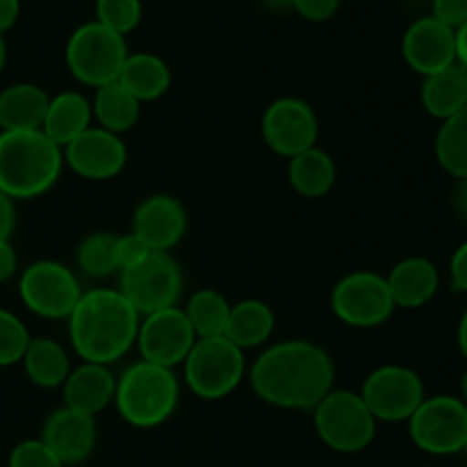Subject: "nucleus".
Instances as JSON below:
<instances>
[{"label": "nucleus", "instance_id": "nucleus-1", "mask_svg": "<svg viewBox=\"0 0 467 467\" xmlns=\"http://www.w3.org/2000/svg\"><path fill=\"white\" fill-rule=\"evenodd\" d=\"M251 388L265 404L285 410H313L336 381V365L327 349L308 340L267 347L251 365Z\"/></svg>", "mask_w": 467, "mask_h": 467}, {"label": "nucleus", "instance_id": "nucleus-2", "mask_svg": "<svg viewBox=\"0 0 467 467\" xmlns=\"http://www.w3.org/2000/svg\"><path fill=\"white\" fill-rule=\"evenodd\" d=\"M68 322V340L82 363L112 365L121 360L137 342L141 317L112 287L82 292Z\"/></svg>", "mask_w": 467, "mask_h": 467}, {"label": "nucleus", "instance_id": "nucleus-3", "mask_svg": "<svg viewBox=\"0 0 467 467\" xmlns=\"http://www.w3.org/2000/svg\"><path fill=\"white\" fill-rule=\"evenodd\" d=\"M64 167L62 146L44 130H0V192L12 201L39 199Z\"/></svg>", "mask_w": 467, "mask_h": 467}, {"label": "nucleus", "instance_id": "nucleus-4", "mask_svg": "<svg viewBox=\"0 0 467 467\" xmlns=\"http://www.w3.org/2000/svg\"><path fill=\"white\" fill-rule=\"evenodd\" d=\"M181 404V383L173 369L137 360L117 379L114 406L123 422L137 429H155L167 422Z\"/></svg>", "mask_w": 467, "mask_h": 467}, {"label": "nucleus", "instance_id": "nucleus-5", "mask_svg": "<svg viewBox=\"0 0 467 467\" xmlns=\"http://www.w3.org/2000/svg\"><path fill=\"white\" fill-rule=\"evenodd\" d=\"M244 374V351L223 336L196 340L182 363L187 388L205 401L223 400L235 392Z\"/></svg>", "mask_w": 467, "mask_h": 467}, {"label": "nucleus", "instance_id": "nucleus-6", "mask_svg": "<svg viewBox=\"0 0 467 467\" xmlns=\"http://www.w3.org/2000/svg\"><path fill=\"white\" fill-rule=\"evenodd\" d=\"M313 424L328 450L358 454L372 445L379 422L365 406L360 392L331 390L313 409Z\"/></svg>", "mask_w": 467, "mask_h": 467}, {"label": "nucleus", "instance_id": "nucleus-7", "mask_svg": "<svg viewBox=\"0 0 467 467\" xmlns=\"http://www.w3.org/2000/svg\"><path fill=\"white\" fill-rule=\"evenodd\" d=\"M182 287L181 263L167 251H149L135 267L119 274V292L140 317L178 306Z\"/></svg>", "mask_w": 467, "mask_h": 467}, {"label": "nucleus", "instance_id": "nucleus-8", "mask_svg": "<svg viewBox=\"0 0 467 467\" xmlns=\"http://www.w3.org/2000/svg\"><path fill=\"white\" fill-rule=\"evenodd\" d=\"M128 55L123 36L94 21L71 35L67 44V67L78 82L99 89L119 80Z\"/></svg>", "mask_w": 467, "mask_h": 467}, {"label": "nucleus", "instance_id": "nucleus-9", "mask_svg": "<svg viewBox=\"0 0 467 467\" xmlns=\"http://www.w3.org/2000/svg\"><path fill=\"white\" fill-rule=\"evenodd\" d=\"M410 441L433 456L463 454L467 445V406L461 397H427L409 420Z\"/></svg>", "mask_w": 467, "mask_h": 467}, {"label": "nucleus", "instance_id": "nucleus-10", "mask_svg": "<svg viewBox=\"0 0 467 467\" xmlns=\"http://www.w3.org/2000/svg\"><path fill=\"white\" fill-rule=\"evenodd\" d=\"M18 296L36 317L68 319L82 296L76 274L57 260H36L18 278Z\"/></svg>", "mask_w": 467, "mask_h": 467}, {"label": "nucleus", "instance_id": "nucleus-11", "mask_svg": "<svg viewBox=\"0 0 467 467\" xmlns=\"http://www.w3.org/2000/svg\"><path fill=\"white\" fill-rule=\"evenodd\" d=\"M365 406L377 422H409L410 415L427 400L424 381L406 365H381L363 381L360 390Z\"/></svg>", "mask_w": 467, "mask_h": 467}, {"label": "nucleus", "instance_id": "nucleus-12", "mask_svg": "<svg viewBox=\"0 0 467 467\" xmlns=\"http://www.w3.org/2000/svg\"><path fill=\"white\" fill-rule=\"evenodd\" d=\"M331 310L351 328H377L395 313V301L386 276L377 272H351L336 283L331 292Z\"/></svg>", "mask_w": 467, "mask_h": 467}, {"label": "nucleus", "instance_id": "nucleus-13", "mask_svg": "<svg viewBox=\"0 0 467 467\" xmlns=\"http://www.w3.org/2000/svg\"><path fill=\"white\" fill-rule=\"evenodd\" d=\"M260 132L269 150L292 160L295 155L317 146L319 121L308 100L287 96V99L274 100L265 109Z\"/></svg>", "mask_w": 467, "mask_h": 467}, {"label": "nucleus", "instance_id": "nucleus-14", "mask_svg": "<svg viewBox=\"0 0 467 467\" xmlns=\"http://www.w3.org/2000/svg\"><path fill=\"white\" fill-rule=\"evenodd\" d=\"M194 342L196 333L185 317V310L173 306L141 317L135 345L141 360L173 369L185 363Z\"/></svg>", "mask_w": 467, "mask_h": 467}, {"label": "nucleus", "instance_id": "nucleus-15", "mask_svg": "<svg viewBox=\"0 0 467 467\" xmlns=\"http://www.w3.org/2000/svg\"><path fill=\"white\" fill-rule=\"evenodd\" d=\"M64 164L85 181H112L126 169L128 149L121 135L91 126L64 146Z\"/></svg>", "mask_w": 467, "mask_h": 467}, {"label": "nucleus", "instance_id": "nucleus-16", "mask_svg": "<svg viewBox=\"0 0 467 467\" xmlns=\"http://www.w3.org/2000/svg\"><path fill=\"white\" fill-rule=\"evenodd\" d=\"M187 233L185 205L171 194H153L137 205L132 214V235L150 251H171Z\"/></svg>", "mask_w": 467, "mask_h": 467}, {"label": "nucleus", "instance_id": "nucleus-17", "mask_svg": "<svg viewBox=\"0 0 467 467\" xmlns=\"http://www.w3.org/2000/svg\"><path fill=\"white\" fill-rule=\"evenodd\" d=\"M401 50H404L406 64L415 73H420L422 78L433 76V73L456 64L454 30L442 26L433 16L418 18L406 30Z\"/></svg>", "mask_w": 467, "mask_h": 467}, {"label": "nucleus", "instance_id": "nucleus-18", "mask_svg": "<svg viewBox=\"0 0 467 467\" xmlns=\"http://www.w3.org/2000/svg\"><path fill=\"white\" fill-rule=\"evenodd\" d=\"M41 441L62 461L64 467L82 463L94 454L96 441H99L96 418L62 406L50 413L44 422Z\"/></svg>", "mask_w": 467, "mask_h": 467}, {"label": "nucleus", "instance_id": "nucleus-19", "mask_svg": "<svg viewBox=\"0 0 467 467\" xmlns=\"http://www.w3.org/2000/svg\"><path fill=\"white\" fill-rule=\"evenodd\" d=\"M114 390H117V377L108 365L82 363L71 368L64 381V406L96 418L100 410L114 404Z\"/></svg>", "mask_w": 467, "mask_h": 467}, {"label": "nucleus", "instance_id": "nucleus-20", "mask_svg": "<svg viewBox=\"0 0 467 467\" xmlns=\"http://www.w3.org/2000/svg\"><path fill=\"white\" fill-rule=\"evenodd\" d=\"M395 308L415 310L427 306L441 287V272L424 255H410L400 260L386 276Z\"/></svg>", "mask_w": 467, "mask_h": 467}, {"label": "nucleus", "instance_id": "nucleus-21", "mask_svg": "<svg viewBox=\"0 0 467 467\" xmlns=\"http://www.w3.org/2000/svg\"><path fill=\"white\" fill-rule=\"evenodd\" d=\"M91 121H94L91 100L80 91H62L50 99L41 130L64 149L73 140H78L87 128H91Z\"/></svg>", "mask_w": 467, "mask_h": 467}, {"label": "nucleus", "instance_id": "nucleus-22", "mask_svg": "<svg viewBox=\"0 0 467 467\" xmlns=\"http://www.w3.org/2000/svg\"><path fill=\"white\" fill-rule=\"evenodd\" d=\"M50 96L32 82H16L0 91V130H41Z\"/></svg>", "mask_w": 467, "mask_h": 467}, {"label": "nucleus", "instance_id": "nucleus-23", "mask_svg": "<svg viewBox=\"0 0 467 467\" xmlns=\"http://www.w3.org/2000/svg\"><path fill=\"white\" fill-rule=\"evenodd\" d=\"M422 108L438 121H447L467 108V68L459 62L427 76L422 82Z\"/></svg>", "mask_w": 467, "mask_h": 467}, {"label": "nucleus", "instance_id": "nucleus-24", "mask_svg": "<svg viewBox=\"0 0 467 467\" xmlns=\"http://www.w3.org/2000/svg\"><path fill=\"white\" fill-rule=\"evenodd\" d=\"M119 85L130 91L140 103L162 99L171 87V71L167 62L153 53H132L123 62Z\"/></svg>", "mask_w": 467, "mask_h": 467}, {"label": "nucleus", "instance_id": "nucleus-25", "mask_svg": "<svg viewBox=\"0 0 467 467\" xmlns=\"http://www.w3.org/2000/svg\"><path fill=\"white\" fill-rule=\"evenodd\" d=\"M274 327H276V317H274V310L269 308V304L260 299H244L231 306L223 337L240 347L242 351L255 349L269 340Z\"/></svg>", "mask_w": 467, "mask_h": 467}, {"label": "nucleus", "instance_id": "nucleus-26", "mask_svg": "<svg viewBox=\"0 0 467 467\" xmlns=\"http://www.w3.org/2000/svg\"><path fill=\"white\" fill-rule=\"evenodd\" d=\"M21 365L26 369V377L44 390L62 388L71 372V358L67 349L50 337H30Z\"/></svg>", "mask_w": 467, "mask_h": 467}, {"label": "nucleus", "instance_id": "nucleus-27", "mask_svg": "<svg viewBox=\"0 0 467 467\" xmlns=\"http://www.w3.org/2000/svg\"><path fill=\"white\" fill-rule=\"evenodd\" d=\"M287 178L296 194L306 199H322L336 185L337 169L331 155L315 146L287 162Z\"/></svg>", "mask_w": 467, "mask_h": 467}, {"label": "nucleus", "instance_id": "nucleus-28", "mask_svg": "<svg viewBox=\"0 0 467 467\" xmlns=\"http://www.w3.org/2000/svg\"><path fill=\"white\" fill-rule=\"evenodd\" d=\"M91 112L100 128L114 132V135H123L140 121L141 103L119 82H109V85L96 89L94 99H91Z\"/></svg>", "mask_w": 467, "mask_h": 467}, {"label": "nucleus", "instance_id": "nucleus-29", "mask_svg": "<svg viewBox=\"0 0 467 467\" xmlns=\"http://www.w3.org/2000/svg\"><path fill=\"white\" fill-rule=\"evenodd\" d=\"M182 310H185V317L190 319L192 328H194L196 340H201V337H219L226 333L231 304H228L222 292L203 287V290L194 292L190 296Z\"/></svg>", "mask_w": 467, "mask_h": 467}, {"label": "nucleus", "instance_id": "nucleus-30", "mask_svg": "<svg viewBox=\"0 0 467 467\" xmlns=\"http://www.w3.org/2000/svg\"><path fill=\"white\" fill-rule=\"evenodd\" d=\"M436 158L451 178H467V108L438 128Z\"/></svg>", "mask_w": 467, "mask_h": 467}, {"label": "nucleus", "instance_id": "nucleus-31", "mask_svg": "<svg viewBox=\"0 0 467 467\" xmlns=\"http://www.w3.org/2000/svg\"><path fill=\"white\" fill-rule=\"evenodd\" d=\"M117 237L114 233H91L78 244L76 263L82 274L91 278H105L117 274Z\"/></svg>", "mask_w": 467, "mask_h": 467}, {"label": "nucleus", "instance_id": "nucleus-32", "mask_svg": "<svg viewBox=\"0 0 467 467\" xmlns=\"http://www.w3.org/2000/svg\"><path fill=\"white\" fill-rule=\"evenodd\" d=\"M30 342L26 324L12 310L0 308V368H12L21 363Z\"/></svg>", "mask_w": 467, "mask_h": 467}, {"label": "nucleus", "instance_id": "nucleus-33", "mask_svg": "<svg viewBox=\"0 0 467 467\" xmlns=\"http://www.w3.org/2000/svg\"><path fill=\"white\" fill-rule=\"evenodd\" d=\"M96 16L100 26L123 36L140 26L141 3L140 0H96Z\"/></svg>", "mask_w": 467, "mask_h": 467}, {"label": "nucleus", "instance_id": "nucleus-34", "mask_svg": "<svg viewBox=\"0 0 467 467\" xmlns=\"http://www.w3.org/2000/svg\"><path fill=\"white\" fill-rule=\"evenodd\" d=\"M7 467H64L62 461L50 451L41 438L36 441H23L9 451Z\"/></svg>", "mask_w": 467, "mask_h": 467}, {"label": "nucleus", "instance_id": "nucleus-35", "mask_svg": "<svg viewBox=\"0 0 467 467\" xmlns=\"http://www.w3.org/2000/svg\"><path fill=\"white\" fill-rule=\"evenodd\" d=\"M149 251L150 249H146L144 242H141L140 237L132 235V233H128V235H119L117 249H114V258H117V274L135 267L140 260H144V255L149 254Z\"/></svg>", "mask_w": 467, "mask_h": 467}, {"label": "nucleus", "instance_id": "nucleus-36", "mask_svg": "<svg viewBox=\"0 0 467 467\" xmlns=\"http://www.w3.org/2000/svg\"><path fill=\"white\" fill-rule=\"evenodd\" d=\"M431 16L451 30H459L467 23V0H433Z\"/></svg>", "mask_w": 467, "mask_h": 467}, {"label": "nucleus", "instance_id": "nucleus-37", "mask_svg": "<svg viewBox=\"0 0 467 467\" xmlns=\"http://www.w3.org/2000/svg\"><path fill=\"white\" fill-rule=\"evenodd\" d=\"M292 7L310 21H327L340 7V0H295Z\"/></svg>", "mask_w": 467, "mask_h": 467}, {"label": "nucleus", "instance_id": "nucleus-38", "mask_svg": "<svg viewBox=\"0 0 467 467\" xmlns=\"http://www.w3.org/2000/svg\"><path fill=\"white\" fill-rule=\"evenodd\" d=\"M450 281L451 290L467 295V240L451 254L450 260Z\"/></svg>", "mask_w": 467, "mask_h": 467}, {"label": "nucleus", "instance_id": "nucleus-39", "mask_svg": "<svg viewBox=\"0 0 467 467\" xmlns=\"http://www.w3.org/2000/svg\"><path fill=\"white\" fill-rule=\"evenodd\" d=\"M18 255L9 240H0V283H7L16 276Z\"/></svg>", "mask_w": 467, "mask_h": 467}, {"label": "nucleus", "instance_id": "nucleus-40", "mask_svg": "<svg viewBox=\"0 0 467 467\" xmlns=\"http://www.w3.org/2000/svg\"><path fill=\"white\" fill-rule=\"evenodd\" d=\"M14 228H16V205L0 192V240H9Z\"/></svg>", "mask_w": 467, "mask_h": 467}, {"label": "nucleus", "instance_id": "nucleus-41", "mask_svg": "<svg viewBox=\"0 0 467 467\" xmlns=\"http://www.w3.org/2000/svg\"><path fill=\"white\" fill-rule=\"evenodd\" d=\"M18 12H21L18 0H0V35H5L16 23Z\"/></svg>", "mask_w": 467, "mask_h": 467}, {"label": "nucleus", "instance_id": "nucleus-42", "mask_svg": "<svg viewBox=\"0 0 467 467\" xmlns=\"http://www.w3.org/2000/svg\"><path fill=\"white\" fill-rule=\"evenodd\" d=\"M451 205H454L456 214H459L461 222L467 226V178L456 181L454 192H451Z\"/></svg>", "mask_w": 467, "mask_h": 467}, {"label": "nucleus", "instance_id": "nucleus-43", "mask_svg": "<svg viewBox=\"0 0 467 467\" xmlns=\"http://www.w3.org/2000/svg\"><path fill=\"white\" fill-rule=\"evenodd\" d=\"M454 41H456V62L467 68V23H463L459 30H454Z\"/></svg>", "mask_w": 467, "mask_h": 467}, {"label": "nucleus", "instance_id": "nucleus-44", "mask_svg": "<svg viewBox=\"0 0 467 467\" xmlns=\"http://www.w3.org/2000/svg\"><path fill=\"white\" fill-rule=\"evenodd\" d=\"M456 337H459L461 354H463V358L467 360V308H465V313L461 315V319H459V333H456Z\"/></svg>", "mask_w": 467, "mask_h": 467}, {"label": "nucleus", "instance_id": "nucleus-45", "mask_svg": "<svg viewBox=\"0 0 467 467\" xmlns=\"http://www.w3.org/2000/svg\"><path fill=\"white\" fill-rule=\"evenodd\" d=\"M260 3L269 9H287L295 5V0H260Z\"/></svg>", "mask_w": 467, "mask_h": 467}, {"label": "nucleus", "instance_id": "nucleus-46", "mask_svg": "<svg viewBox=\"0 0 467 467\" xmlns=\"http://www.w3.org/2000/svg\"><path fill=\"white\" fill-rule=\"evenodd\" d=\"M461 401L467 406V368L463 372V379H461Z\"/></svg>", "mask_w": 467, "mask_h": 467}, {"label": "nucleus", "instance_id": "nucleus-47", "mask_svg": "<svg viewBox=\"0 0 467 467\" xmlns=\"http://www.w3.org/2000/svg\"><path fill=\"white\" fill-rule=\"evenodd\" d=\"M5 59H7V46H5L3 35H0V71L5 68Z\"/></svg>", "mask_w": 467, "mask_h": 467}, {"label": "nucleus", "instance_id": "nucleus-48", "mask_svg": "<svg viewBox=\"0 0 467 467\" xmlns=\"http://www.w3.org/2000/svg\"><path fill=\"white\" fill-rule=\"evenodd\" d=\"M420 467H438V465H420Z\"/></svg>", "mask_w": 467, "mask_h": 467}, {"label": "nucleus", "instance_id": "nucleus-49", "mask_svg": "<svg viewBox=\"0 0 467 467\" xmlns=\"http://www.w3.org/2000/svg\"><path fill=\"white\" fill-rule=\"evenodd\" d=\"M463 454H465V456H467V445H465V450H463Z\"/></svg>", "mask_w": 467, "mask_h": 467}]
</instances>
